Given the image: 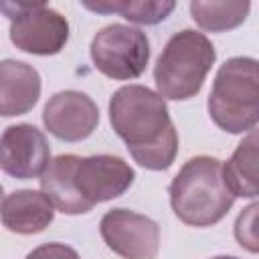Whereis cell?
<instances>
[{
	"label": "cell",
	"mask_w": 259,
	"mask_h": 259,
	"mask_svg": "<svg viewBox=\"0 0 259 259\" xmlns=\"http://www.w3.org/2000/svg\"><path fill=\"white\" fill-rule=\"evenodd\" d=\"M109 121L132 158L148 170H168L178 154V134L166 101L144 85L119 87L109 99Z\"/></svg>",
	"instance_id": "obj_1"
},
{
	"label": "cell",
	"mask_w": 259,
	"mask_h": 259,
	"mask_svg": "<svg viewBox=\"0 0 259 259\" xmlns=\"http://www.w3.org/2000/svg\"><path fill=\"white\" fill-rule=\"evenodd\" d=\"M174 214L190 227H212L231 210L235 196L223 180V164L212 156H194L170 182Z\"/></svg>",
	"instance_id": "obj_2"
},
{
	"label": "cell",
	"mask_w": 259,
	"mask_h": 259,
	"mask_svg": "<svg viewBox=\"0 0 259 259\" xmlns=\"http://www.w3.org/2000/svg\"><path fill=\"white\" fill-rule=\"evenodd\" d=\"M210 119L229 134H249L259 119V73L251 57L225 61L208 95Z\"/></svg>",
	"instance_id": "obj_3"
},
{
	"label": "cell",
	"mask_w": 259,
	"mask_h": 259,
	"mask_svg": "<svg viewBox=\"0 0 259 259\" xmlns=\"http://www.w3.org/2000/svg\"><path fill=\"white\" fill-rule=\"evenodd\" d=\"M214 47L202 32L190 28L176 32L154 65L158 95L174 101L194 97L214 65Z\"/></svg>",
	"instance_id": "obj_4"
},
{
	"label": "cell",
	"mask_w": 259,
	"mask_h": 259,
	"mask_svg": "<svg viewBox=\"0 0 259 259\" xmlns=\"http://www.w3.org/2000/svg\"><path fill=\"white\" fill-rule=\"evenodd\" d=\"M10 20V40L30 55H57L69 40L67 18L40 2H0Z\"/></svg>",
	"instance_id": "obj_5"
},
{
	"label": "cell",
	"mask_w": 259,
	"mask_h": 259,
	"mask_svg": "<svg viewBox=\"0 0 259 259\" xmlns=\"http://www.w3.org/2000/svg\"><path fill=\"white\" fill-rule=\"evenodd\" d=\"M91 61L99 73L115 81L136 79L150 61L146 32L127 24H107L99 28L89 47Z\"/></svg>",
	"instance_id": "obj_6"
},
{
	"label": "cell",
	"mask_w": 259,
	"mask_h": 259,
	"mask_svg": "<svg viewBox=\"0 0 259 259\" xmlns=\"http://www.w3.org/2000/svg\"><path fill=\"white\" fill-rule=\"evenodd\" d=\"M134 178L132 166L119 156H75L73 162V186L87 210L121 196L134 184Z\"/></svg>",
	"instance_id": "obj_7"
},
{
	"label": "cell",
	"mask_w": 259,
	"mask_h": 259,
	"mask_svg": "<svg viewBox=\"0 0 259 259\" xmlns=\"http://www.w3.org/2000/svg\"><path fill=\"white\" fill-rule=\"evenodd\" d=\"M105 245L123 259H156L160 251V227L146 214L111 208L99 223Z\"/></svg>",
	"instance_id": "obj_8"
},
{
	"label": "cell",
	"mask_w": 259,
	"mask_h": 259,
	"mask_svg": "<svg viewBox=\"0 0 259 259\" xmlns=\"http://www.w3.org/2000/svg\"><path fill=\"white\" fill-rule=\"evenodd\" d=\"M51 162V146L32 123H16L0 136V168L12 178L30 180L40 176Z\"/></svg>",
	"instance_id": "obj_9"
},
{
	"label": "cell",
	"mask_w": 259,
	"mask_h": 259,
	"mask_svg": "<svg viewBox=\"0 0 259 259\" xmlns=\"http://www.w3.org/2000/svg\"><path fill=\"white\" fill-rule=\"evenodd\" d=\"M42 123L55 138L63 142H81L89 138L99 123L97 103L81 91L67 89L55 93L45 109Z\"/></svg>",
	"instance_id": "obj_10"
},
{
	"label": "cell",
	"mask_w": 259,
	"mask_h": 259,
	"mask_svg": "<svg viewBox=\"0 0 259 259\" xmlns=\"http://www.w3.org/2000/svg\"><path fill=\"white\" fill-rule=\"evenodd\" d=\"M40 97V75L24 63L6 59L0 61V117L28 113Z\"/></svg>",
	"instance_id": "obj_11"
},
{
	"label": "cell",
	"mask_w": 259,
	"mask_h": 259,
	"mask_svg": "<svg viewBox=\"0 0 259 259\" xmlns=\"http://www.w3.org/2000/svg\"><path fill=\"white\" fill-rule=\"evenodd\" d=\"M2 225L18 235H34L45 231L55 217L53 202L38 190H16L8 194L0 208Z\"/></svg>",
	"instance_id": "obj_12"
},
{
	"label": "cell",
	"mask_w": 259,
	"mask_h": 259,
	"mask_svg": "<svg viewBox=\"0 0 259 259\" xmlns=\"http://www.w3.org/2000/svg\"><path fill=\"white\" fill-rule=\"evenodd\" d=\"M73 162L75 154H61L51 160L47 170L40 174V188L53 206L63 214H85L89 210L73 186Z\"/></svg>",
	"instance_id": "obj_13"
},
{
	"label": "cell",
	"mask_w": 259,
	"mask_h": 259,
	"mask_svg": "<svg viewBox=\"0 0 259 259\" xmlns=\"http://www.w3.org/2000/svg\"><path fill=\"white\" fill-rule=\"evenodd\" d=\"M225 186L233 196L255 198L257 188V132L251 130L223 166Z\"/></svg>",
	"instance_id": "obj_14"
},
{
	"label": "cell",
	"mask_w": 259,
	"mask_h": 259,
	"mask_svg": "<svg viewBox=\"0 0 259 259\" xmlns=\"http://www.w3.org/2000/svg\"><path fill=\"white\" fill-rule=\"evenodd\" d=\"M251 10L249 2H190L194 22L208 32H225L245 22Z\"/></svg>",
	"instance_id": "obj_15"
},
{
	"label": "cell",
	"mask_w": 259,
	"mask_h": 259,
	"mask_svg": "<svg viewBox=\"0 0 259 259\" xmlns=\"http://www.w3.org/2000/svg\"><path fill=\"white\" fill-rule=\"evenodd\" d=\"M85 8L93 12H103L111 14L117 12L130 22L136 24H158L162 22L174 8V2H144V0H134V2H83Z\"/></svg>",
	"instance_id": "obj_16"
},
{
	"label": "cell",
	"mask_w": 259,
	"mask_h": 259,
	"mask_svg": "<svg viewBox=\"0 0 259 259\" xmlns=\"http://www.w3.org/2000/svg\"><path fill=\"white\" fill-rule=\"evenodd\" d=\"M257 210H259V204H257V202L249 204V206L239 214V219H237V223H235V237H237L239 245L245 247V249L251 251V253H257V249H259L257 229H255Z\"/></svg>",
	"instance_id": "obj_17"
},
{
	"label": "cell",
	"mask_w": 259,
	"mask_h": 259,
	"mask_svg": "<svg viewBox=\"0 0 259 259\" xmlns=\"http://www.w3.org/2000/svg\"><path fill=\"white\" fill-rule=\"evenodd\" d=\"M26 259H81L79 253L65 243H45L32 249Z\"/></svg>",
	"instance_id": "obj_18"
},
{
	"label": "cell",
	"mask_w": 259,
	"mask_h": 259,
	"mask_svg": "<svg viewBox=\"0 0 259 259\" xmlns=\"http://www.w3.org/2000/svg\"><path fill=\"white\" fill-rule=\"evenodd\" d=\"M212 259H237V257H231V255H219V257H212Z\"/></svg>",
	"instance_id": "obj_19"
},
{
	"label": "cell",
	"mask_w": 259,
	"mask_h": 259,
	"mask_svg": "<svg viewBox=\"0 0 259 259\" xmlns=\"http://www.w3.org/2000/svg\"><path fill=\"white\" fill-rule=\"evenodd\" d=\"M2 198H4V192H2V184H0V208H2Z\"/></svg>",
	"instance_id": "obj_20"
}]
</instances>
